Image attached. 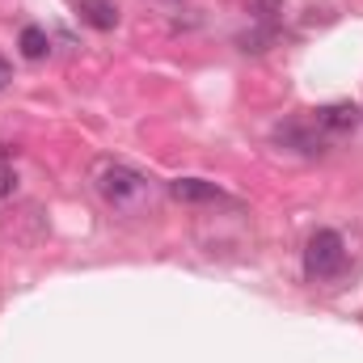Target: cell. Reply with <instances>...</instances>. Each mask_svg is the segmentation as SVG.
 I'll use <instances>...</instances> for the list:
<instances>
[{"label":"cell","mask_w":363,"mask_h":363,"mask_svg":"<svg viewBox=\"0 0 363 363\" xmlns=\"http://www.w3.org/2000/svg\"><path fill=\"white\" fill-rule=\"evenodd\" d=\"M93 190L114 211H140L144 203H152V178L127 161H101L93 169Z\"/></svg>","instance_id":"obj_1"},{"label":"cell","mask_w":363,"mask_h":363,"mask_svg":"<svg viewBox=\"0 0 363 363\" xmlns=\"http://www.w3.org/2000/svg\"><path fill=\"white\" fill-rule=\"evenodd\" d=\"M342 271H347V241L334 228H317L304 245V274L313 283H325V279H338Z\"/></svg>","instance_id":"obj_2"},{"label":"cell","mask_w":363,"mask_h":363,"mask_svg":"<svg viewBox=\"0 0 363 363\" xmlns=\"http://www.w3.org/2000/svg\"><path fill=\"white\" fill-rule=\"evenodd\" d=\"M274 144L296 148V152H304V157H321V152H325V135L317 131V123H313V131H308L304 123H283V127H274Z\"/></svg>","instance_id":"obj_3"},{"label":"cell","mask_w":363,"mask_h":363,"mask_svg":"<svg viewBox=\"0 0 363 363\" xmlns=\"http://www.w3.org/2000/svg\"><path fill=\"white\" fill-rule=\"evenodd\" d=\"M313 123H317V131H325V135L355 131V123H359V106H351V101H330V106L313 110Z\"/></svg>","instance_id":"obj_4"},{"label":"cell","mask_w":363,"mask_h":363,"mask_svg":"<svg viewBox=\"0 0 363 363\" xmlns=\"http://www.w3.org/2000/svg\"><path fill=\"white\" fill-rule=\"evenodd\" d=\"M169 194L178 203H224V190L207 178H178L169 182Z\"/></svg>","instance_id":"obj_5"},{"label":"cell","mask_w":363,"mask_h":363,"mask_svg":"<svg viewBox=\"0 0 363 363\" xmlns=\"http://www.w3.org/2000/svg\"><path fill=\"white\" fill-rule=\"evenodd\" d=\"M77 13H81V21L93 26V30H114V26H118V9H114V0H81Z\"/></svg>","instance_id":"obj_6"},{"label":"cell","mask_w":363,"mask_h":363,"mask_svg":"<svg viewBox=\"0 0 363 363\" xmlns=\"http://www.w3.org/2000/svg\"><path fill=\"white\" fill-rule=\"evenodd\" d=\"M17 47H21V55H26V60H43V55L51 51V38H47V30H43V26H26V30L17 34Z\"/></svg>","instance_id":"obj_7"},{"label":"cell","mask_w":363,"mask_h":363,"mask_svg":"<svg viewBox=\"0 0 363 363\" xmlns=\"http://www.w3.org/2000/svg\"><path fill=\"white\" fill-rule=\"evenodd\" d=\"M271 43H274V26H258V30H245V34H237V47H241L245 55H262Z\"/></svg>","instance_id":"obj_8"},{"label":"cell","mask_w":363,"mask_h":363,"mask_svg":"<svg viewBox=\"0 0 363 363\" xmlns=\"http://www.w3.org/2000/svg\"><path fill=\"white\" fill-rule=\"evenodd\" d=\"M250 9H254V17H258L262 26H274V17H279L283 0H250Z\"/></svg>","instance_id":"obj_9"},{"label":"cell","mask_w":363,"mask_h":363,"mask_svg":"<svg viewBox=\"0 0 363 363\" xmlns=\"http://www.w3.org/2000/svg\"><path fill=\"white\" fill-rule=\"evenodd\" d=\"M13 186H17L13 169H4V165H0V199H4V194H13Z\"/></svg>","instance_id":"obj_10"},{"label":"cell","mask_w":363,"mask_h":363,"mask_svg":"<svg viewBox=\"0 0 363 363\" xmlns=\"http://www.w3.org/2000/svg\"><path fill=\"white\" fill-rule=\"evenodd\" d=\"M9 81H13V68H9V60H4V55H0V89H4V85H9Z\"/></svg>","instance_id":"obj_11"}]
</instances>
